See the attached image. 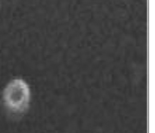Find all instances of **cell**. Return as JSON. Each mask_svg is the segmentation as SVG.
Returning a JSON list of instances; mask_svg holds the SVG:
<instances>
[{
  "mask_svg": "<svg viewBox=\"0 0 155 133\" xmlns=\"http://www.w3.org/2000/svg\"><path fill=\"white\" fill-rule=\"evenodd\" d=\"M31 92L28 83L21 78L13 79L4 88L2 101L7 111L12 114L21 115L28 110Z\"/></svg>",
  "mask_w": 155,
  "mask_h": 133,
  "instance_id": "6da1fadb",
  "label": "cell"
}]
</instances>
